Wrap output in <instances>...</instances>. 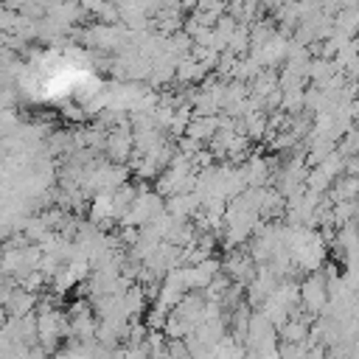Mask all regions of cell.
<instances>
[{
    "label": "cell",
    "mask_w": 359,
    "mask_h": 359,
    "mask_svg": "<svg viewBox=\"0 0 359 359\" xmlns=\"http://www.w3.org/2000/svg\"><path fill=\"white\" fill-rule=\"evenodd\" d=\"M36 306H39V294H34V292H28L22 286H11L8 300H6L3 309H6L8 317H28V314L36 311Z\"/></svg>",
    "instance_id": "obj_4"
},
{
    "label": "cell",
    "mask_w": 359,
    "mask_h": 359,
    "mask_svg": "<svg viewBox=\"0 0 359 359\" xmlns=\"http://www.w3.org/2000/svg\"><path fill=\"white\" fill-rule=\"evenodd\" d=\"M222 269H224V275H227V280H233V283H238V286H247L252 278H255V261L250 258V252H238V250H230L227 255H224V264H222Z\"/></svg>",
    "instance_id": "obj_2"
},
{
    "label": "cell",
    "mask_w": 359,
    "mask_h": 359,
    "mask_svg": "<svg viewBox=\"0 0 359 359\" xmlns=\"http://www.w3.org/2000/svg\"><path fill=\"white\" fill-rule=\"evenodd\" d=\"M8 292H11V280L0 275V306H6V300H8Z\"/></svg>",
    "instance_id": "obj_5"
},
{
    "label": "cell",
    "mask_w": 359,
    "mask_h": 359,
    "mask_svg": "<svg viewBox=\"0 0 359 359\" xmlns=\"http://www.w3.org/2000/svg\"><path fill=\"white\" fill-rule=\"evenodd\" d=\"M104 149H107V154L112 157V163H123L126 157H132L135 143H132L129 123H121V126L109 129V132H107V140H104Z\"/></svg>",
    "instance_id": "obj_3"
},
{
    "label": "cell",
    "mask_w": 359,
    "mask_h": 359,
    "mask_svg": "<svg viewBox=\"0 0 359 359\" xmlns=\"http://www.w3.org/2000/svg\"><path fill=\"white\" fill-rule=\"evenodd\" d=\"M22 359H48V353H45L39 345H34V348H28V351H25V356H22Z\"/></svg>",
    "instance_id": "obj_6"
},
{
    "label": "cell",
    "mask_w": 359,
    "mask_h": 359,
    "mask_svg": "<svg viewBox=\"0 0 359 359\" xmlns=\"http://www.w3.org/2000/svg\"><path fill=\"white\" fill-rule=\"evenodd\" d=\"M328 280L323 272H311L303 283H300V309L309 311L311 317L320 314L328 306Z\"/></svg>",
    "instance_id": "obj_1"
}]
</instances>
